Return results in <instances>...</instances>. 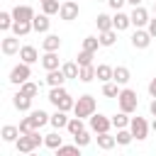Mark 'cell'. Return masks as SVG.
Masks as SVG:
<instances>
[{"label":"cell","instance_id":"cell-46","mask_svg":"<svg viewBox=\"0 0 156 156\" xmlns=\"http://www.w3.org/2000/svg\"><path fill=\"white\" fill-rule=\"evenodd\" d=\"M149 95H151V98H156V76L149 80Z\"/></svg>","mask_w":156,"mask_h":156},{"label":"cell","instance_id":"cell-19","mask_svg":"<svg viewBox=\"0 0 156 156\" xmlns=\"http://www.w3.org/2000/svg\"><path fill=\"white\" fill-rule=\"evenodd\" d=\"M41 49H44V51H58V49H61V37L46 32V37L41 39Z\"/></svg>","mask_w":156,"mask_h":156},{"label":"cell","instance_id":"cell-47","mask_svg":"<svg viewBox=\"0 0 156 156\" xmlns=\"http://www.w3.org/2000/svg\"><path fill=\"white\" fill-rule=\"evenodd\" d=\"M149 112H151V117H156V98H151V102H149Z\"/></svg>","mask_w":156,"mask_h":156},{"label":"cell","instance_id":"cell-4","mask_svg":"<svg viewBox=\"0 0 156 156\" xmlns=\"http://www.w3.org/2000/svg\"><path fill=\"white\" fill-rule=\"evenodd\" d=\"M32 78V63H24V61H20L17 66H12V71H10V83L12 85H22L24 80H29Z\"/></svg>","mask_w":156,"mask_h":156},{"label":"cell","instance_id":"cell-52","mask_svg":"<svg viewBox=\"0 0 156 156\" xmlns=\"http://www.w3.org/2000/svg\"><path fill=\"white\" fill-rule=\"evenodd\" d=\"M39 2H46V0H39Z\"/></svg>","mask_w":156,"mask_h":156},{"label":"cell","instance_id":"cell-39","mask_svg":"<svg viewBox=\"0 0 156 156\" xmlns=\"http://www.w3.org/2000/svg\"><path fill=\"white\" fill-rule=\"evenodd\" d=\"M58 10H61V2H58V0H46V2H41V12H46L49 17H51V15H58Z\"/></svg>","mask_w":156,"mask_h":156},{"label":"cell","instance_id":"cell-21","mask_svg":"<svg viewBox=\"0 0 156 156\" xmlns=\"http://www.w3.org/2000/svg\"><path fill=\"white\" fill-rule=\"evenodd\" d=\"M58 132H61V129H54V132L44 134V146H46V149H54V151H56V149L63 144V136H61Z\"/></svg>","mask_w":156,"mask_h":156},{"label":"cell","instance_id":"cell-32","mask_svg":"<svg viewBox=\"0 0 156 156\" xmlns=\"http://www.w3.org/2000/svg\"><path fill=\"white\" fill-rule=\"evenodd\" d=\"M115 139H117L119 146H129V144L134 141V134H132L129 127H124V129H117V136H115Z\"/></svg>","mask_w":156,"mask_h":156},{"label":"cell","instance_id":"cell-12","mask_svg":"<svg viewBox=\"0 0 156 156\" xmlns=\"http://www.w3.org/2000/svg\"><path fill=\"white\" fill-rule=\"evenodd\" d=\"M112 27H115L117 32H124V29L132 27V17H129L127 12H122V10H115V15H112Z\"/></svg>","mask_w":156,"mask_h":156},{"label":"cell","instance_id":"cell-8","mask_svg":"<svg viewBox=\"0 0 156 156\" xmlns=\"http://www.w3.org/2000/svg\"><path fill=\"white\" fill-rule=\"evenodd\" d=\"M151 39H154V37L149 34V29H146V27H136V32L132 34V39H129V41H132V46H134V49H149Z\"/></svg>","mask_w":156,"mask_h":156},{"label":"cell","instance_id":"cell-29","mask_svg":"<svg viewBox=\"0 0 156 156\" xmlns=\"http://www.w3.org/2000/svg\"><path fill=\"white\" fill-rule=\"evenodd\" d=\"M95 24H98V32H107V29H115V27H112V17H110L107 12H100V15L95 17Z\"/></svg>","mask_w":156,"mask_h":156},{"label":"cell","instance_id":"cell-36","mask_svg":"<svg viewBox=\"0 0 156 156\" xmlns=\"http://www.w3.org/2000/svg\"><path fill=\"white\" fill-rule=\"evenodd\" d=\"M39 88H41V83H32V80H24V83L20 85V90H22L24 95H29V98H37V95H39Z\"/></svg>","mask_w":156,"mask_h":156},{"label":"cell","instance_id":"cell-23","mask_svg":"<svg viewBox=\"0 0 156 156\" xmlns=\"http://www.w3.org/2000/svg\"><path fill=\"white\" fill-rule=\"evenodd\" d=\"M41 66H44L46 71L61 68V66H58V54H56V51H44V56H41Z\"/></svg>","mask_w":156,"mask_h":156},{"label":"cell","instance_id":"cell-37","mask_svg":"<svg viewBox=\"0 0 156 156\" xmlns=\"http://www.w3.org/2000/svg\"><path fill=\"white\" fill-rule=\"evenodd\" d=\"M29 115H32V119L37 122V127L41 129L44 124H49V119H51V115H46L44 110H29Z\"/></svg>","mask_w":156,"mask_h":156},{"label":"cell","instance_id":"cell-38","mask_svg":"<svg viewBox=\"0 0 156 156\" xmlns=\"http://www.w3.org/2000/svg\"><path fill=\"white\" fill-rule=\"evenodd\" d=\"M17 127H20V132H22V134H29V132L39 129V127H37V122L32 119V115H27L24 119H20V124H17Z\"/></svg>","mask_w":156,"mask_h":156},{"label":"cell","instance_id":"cell-33","mask_svg":"<svg viewBox=\"0 0 156 156\" xmlns=\"http://www.w3.org/2000/svg\"><path fill=\"white\" fill-rule=\"evenodd\" d=\"M78 80H80V83H90V80H95V63H90V66H80Z\"/></svg>","mask_w":156,"mask_h":156},{"label":"cell","instance_id":"cell-7","mask_svg":"<svg viewBox=\"0 0 156 156\" xmlns=\"http://www.w3.org/2000/svg\"><path fill=\"white\" fill-rule=\"evenodd\" d=\"M78 12H80L78 0H63V2H61V10H58V17H61L63 22H73V20L78 17Z\"/></svg>","mask_w":156,"mask_h":156},{"label":"cell","instance_id":"cell-24","mask_svg":"<svg viewBox=\"0 0 156 156\" xmlns=\"http://www.w3.org/2000/svg\"><path fill=\"white\" fill-rule=\"evenodd\" d=\"M129 78H132V73H129V68H127V66H115V73H112V80H115V83L127 85V83H129Z\"/></svg>","mask_w":156,"mask_h":156},{"label":"cell","instance_id":"cell-51","mask_svg":"<svg viewBox=\"0 0 156 156\" xmlns=\"http://www.w3.org/2000/svg\"><path fill=\"white\" fill-rule=\"evenodd\" d=\"M98 2H107V0H98Z\"/></svg>","mask_w":156,"mask_h":156},{"label":"cell","instance_id":"cell-34","mask_svg":"<svg viewBox=\"0 0 156 156\" xmlns=\"http://www.w3.org/2000/svg\"><path fill=\"white\" fill-rule=\"evenodd\" d=\"M119 90H122V85H119V83H115V80L102 83V95H105V98H117V95H119Z\"/></svg>","mask_w":156,"mask_h":156},{"label":"cell","instance_id":"cell-40","mask_svg":"<svg viewBox=\"0 0 156 156\" xmlns=\"http://www.w3.org/2000/svg\"><path fill=\"white\" fill-rule=\"evenodd\" d=\"M12 24H15V17H12V12L2 10V12H0V29H2V32H7V29H12Z\"/></svg>","mask_w":156,"mask_h":156},{"label":"cell","instance_id":"cell-49","mask_svg":"<svg viewBox=\"0 0 156 156\" xmlns=\"http://www.w3.org/2000/svg\"><path fill=\"white\" fill-rule=\"evenodd\" d=\"M151 129H154V132H156V117H154V119H151Z\"/></svg>","mask_w":156,"mask_h":156},{"label":"cell","instance_id":"cell-17","mask_svg":"<svg viewBox=\"0 0 156 156\" xmlns=\"http://www.w3.org/2000/svg\"><path fill=\"white\" fill-rule=\"evenodd\" d=\"M112 73H115V66H110V63H98V66H95V78H98L100 83L112 80Z\"/></svg>","mask_w":156,"mask_h":156},{"label":"cell","instance_id":"cell-15","mask_svg":"<svg viewBox=\"0 0 156 156\" xmlns=\"http://www.w3.org/2000/svg\"><path fill=\"white\" fill-rule=\"evenodd\" d=\"M32 27H34V32H37V34H46V32H49V27H51V20H49V15H46V12H41V15H34V20H32Z\"/></svg>","mask_w":156,"mask_h":156},{"label":"cell","instance_id":"cell-14","mask_svg":"<svg viewBox=\"0 0 156 156\" xmlns=\"http://www.w3.org/2000/svg\"><path fill=\"white\" fill-rule=\"evenodd\" d=\"M68 78H66V73H63V68H54V71H46V85L49 88H56V85H63Z\"/></svg>","mask_w":156,"mask_h":156},{"label":"cell","instance_id":"cell-42","mask_svg":"<svg viewBox=\"0 0 156 156\" xmlns=\"http://www.w3.org/2000/svg\"><path fill=\"white\" fill-rule=\"evenodd\" d=\"M73 141H76L78 146H83V149H85V146H88V144L93 141V134H90L88 129H83V132H78V134L73 136Z\"/></svg>","mask_w":156,"mask_h":156},{"label":"cell","instance_id":"cell-48","mask_svg":"<svg viewBox=\"0 0 156 156\" xmlns=\"http://www.w3.org/2000/svg\"><path fill=\"white\" fill-rule=\"evenodd\" d=\"M144 0H127V5H132V7H136V5H141Z\"/></svg>","mask_w":156,"mask_h":156},{"label":"cell","instance_id":"cell-2","mask_svg":"<svg viewBox=\"0 0 156 156\" xmlns=\"http://www.w3.org/2000/svg\"><path fill=\"white\" fill-rule=\"evenodd\" d=\"M117 105H119V110L122 112H136V107H139V98H136V90H132V88H127V85H122V90H119V95H117Z\"/></svg>","mask_w":156,"mask_h":156},{"label":"cell","instance_id":"cell-28","mask_svg":"<svg viewBox=\"0 0 156 156\" xmlns=\"http://www.w3.org/2000/svg\"><path fill=\"white\" fill-rule=\"evenodd\" d=\"M129 122H132V117H129V112H117V115H112V127L115 129H124V127H129Z\"/></svg>","mask_w":156,"mask_h":156},{"label":"cell","instance_id":"cell-44","mask_svg":"<svg viewBox=\"0 0 156 156\" xmlns=\"http://www.w3.org/2000/svg\"><path fill=\"white\" fill-rule=\"evenodd\" d=\"M146 29H149V34H151V37L156 39V15H154V17L149 20V24H146Z\"/></svg>","mask_w":156,"mask_h":156},{"label":"cell","instance_id":"cell-5","mask_svg":"<svg viewBox=\"0 0 156 156\" xmlns=\"http://www.w3.org/2000/svg\"><path fill=\"white\" fill-rule=\"evenodd\" d=\"M88 127H90V132H93V134L110 132V129H112V117L95 112V115H90V117H88Z\"/></svg>","mask_w":156,"mask_h":156},{"label":"cell","instance_id":"cell-18","mask_svg":"<svg viewBox=\"0 0 156 156\" xmlns=\"http://www.w3.org/2000/svg\"><path fill=\"white\" fill-rule=\"evenodd\" d=\"M68 112H63V110H58L56 107V112L51 115V119H49V124L54 127V129H66V124H68Z\"/></svg>","mask_w":156,"mask_h":156},{"label":"cell","instance_id":"cell-30","mask_svg":"<svg viewBox=\"0 0 156 156\" xmlns=\"http://www.w3.org/2000/svg\"><path fill=\"white\" fill-rule=\"evenodd\" d=\"M29 32H34L32 22H20V20H15V24H12V34H17V37H27Z\"/></svg>","mask_w":156,"mask_h":156},{"label":"cell","instance_id":"cell-35","mask_svg":"<svg viewBox=\"0 0 156 156\" xmlns=\"http://www.w3.org/2000/svg\"><path fill=\"white\" fill-rule=\"evenodd\" d=\"M61 68H63L66 78H76V80H78V73H80V66H78V61H66Z\"/></svg>","mask_w":156,"mask_h":156},{"label":"cell","instance_id":"cell-25","mask_svg":"<svg viewBox=\"0 0 156 156\" xmlns=\"http://www.w3.org/2000/svg\"><path fill=\"white\" fill-rule=\"evenodd\" d=\"M66 95H71V93H68L63 85H56V88H51V90H49V102H51L54 107H58V102H61Z\"/></svg>","mask_w":156,"mask_h":156},{"label":"cell","instance_id":"cell-1","mask_svg":"<svg viewBox=\"0 0 156 156\" xmlns=\"http://www.w3.org/2000/svg\"><path fill=\"white\" fill-rule=\"evenodd\" d=\"M39 146H44V136L39 134V129H34V132H29V134H20V139L15 141L17 154H32V151H37Z\"/></svg>","mask_w":156,"mask_h":156},{"label":"cell","instance_id":"cell-9","mask_svg":"<svg viewBox=\"0 0 156 156\" xmlns=\"http://www.w3.org/2000/svg\"><path fill=\"white\" fill-rule=\"evenodd\" d=\"M129 17H132V27H146L149 24V10L144 7V5H136V7H132V12H129Z\"/></svg>","mask_w":156,"mask_h":156},{"label":"cell","instance_id":"cell-45","mask_svg":"<svg viewBox=\"0 0 156 156\" xmlns=\"http://www.w3.org/2000/svg\"><path fill=\"white\" fill-rule=\"evenodd\" d=\"M107 5H110L112 10H122V7L127 5V0H107Z\"/></svg>","mask_w":156,"mask_h":156},{"label":"cell","instance_id":"cell-20","mask_svg":"<svg viewBox=\"0 0 156 156\" xmlns=\"http://www.w3.org/2000/svg\"><path fill=\"white\" fill-rule=\"evenodd\" d=\"M20 127H15V124H5L2 127V132H0V136H2V141H7V144H15L17 139H20Z\"/></svg>","mask_w":156,"mask_h":156},{"label":"cell","instance_id":"cell-10","mask_svg":"<svg viewBox=\"0 0 156 156\" xmlns=\"http://www.w3.org/2000/svg\"><path fill=\"white\" fill-rule=\"evenodd\" d=\"M0 49H2V54L5 56H15V54H20V37L17 34H7L2 41H0Z\"/></svg>","mask_w":156,"mask_h":156},{"label":"cell","instance_id":"cell-11","mask_svg":"<svg viewBox=\"0 0 156 156\" xmlns=\"http://www.w3.org/2000/svg\"><path fill=\"white\" fill-rule=\"evenodd\" d=\"M10 12H12V17H15V20H20V22H32V20H34V15H37L32 5H15Z\"/></svg>","mask_w":156,"mask_h":156},{"label":"cell","instance_id":"cell-41","mask_svg":"<svg viewBox=\"0 0 156 156\" xmlns=\"http://www.w3.org/2000/svg\"><path fill=\"white\" fill-rule=\"evenodd\" d=\"M93 56H95V51L80 49V51H78V56H76V61H78V66H90V63H93Z\"/></svg>","mask_w":156,"mask_h":156},{"label":"cell","instance_id":"cell-22","mask_svg":"<svg viewBox=\"0 0 156 156\" xmlns=\"http://www.w3.org/2000/svg\"><path fill=\"white\" fill-rule=\"evenodd\" d=\"M95 141H98V146H100L102 151H110V149L117 144V139H115L110 132H100V134H95Z\"/></svg>","mask_w":156,"mask_h":156},{"label":"cell","instance_id":"cell-6","mask_svg":"<svg viewBox=\"0 0 156 156\" xmlns=\"http://www.w3.org/2000/svg\"><path fill=\"white\" fill-rule=\"evenodd\" d=\"M129 129H132V134H134V139H136V141H144V139L149 136V129H151V124H149L144 117H132V122H129Z\"/></svg>","mask_w":156,"mask_h":156},{"label":"cell","instance_id":"cell-27","mask_svg":"<svg viewBox=\"0 0 156 156\" xmlns=\"http://www.w3.org/2000/svg\"><path fill=\"white\" fill-rule=\"evenodd\" d=\"M80 151H83V146H78L76 141H73V144H61V146L56 149L58 156H80Z\"/></svg>","mask_w":156,"mask_h":156},{"label":"cell","instance_id":"cell-3","mask_svg":"<svg viewBox=\"0 0 156 156\" xmlns=\"http://www.w3.org/2000/svg\"><path fill=\"white\" fill-rule=\"evenodd\" d=\"M95 110H98V102H95V98L93 95H80L78 100H76V105H73V115L76 117H83V119H88L90 115H95Z\"/></svg>","mask_w":156,"mask_h":156},{"label":"cell","instance_id":"cell-13","mask_svg":"<svg viewBox=\"0 0 156 156\" xmlns=\"http://www.w3.org/2000/svg\"><path fill=\"white\" fill-rule=\"evenodd\" d=\"M32 100H34V98L24 95L22 90H17V93L12 95V105H15V110H20V112H29V110H32Z\"/></svg>","mask_w":156,"mask_h":156},{"label":"cell","instance_id":"cell-43","mask_svg":"<svg viewBox=\"0 0 156 156\" xmlns=\"http://www.w3.org/2000/svg\"><path fill=\"white\" fill-rule=\"evenodd\" d=\"M83 49L98 51V49H100V39H98V37H85V39H83Z\"/></svg>","mask_w":156,"mask_h":156},{"label":"cell","instance_id":"cell-50","mask_svg":"<svg viewBox=\"0 0 156 156\" xmlns=\"http://www.w3.org/2000/svg\"><path fill=\"white\" fill-rule=\"evenodd\" d=\"M154 15H156V2H154Z\"/></svg>","mask_w":156,"mask_h":156},{"label":"cell","instance_id":"cell-26","mask_svg":"<svg viewBox=\"0 0 156 156\" xmlns=\"http://www.w3.org/2000/svg\"><path fill=\"white\" fill-rule=\"evenodd\" d=\"M83 129H85V119H83V117H76V115H73V117L68 119V124H66V132H68L71 136H76V134L83 132Z\"/></svg>","mask_w":156,"mask_h":156},{"label":"cell","instance_id":"cell-31","mask_svg":"<svg viewBox=\"0 0 156 156\" xmlns=\"http://www.w3.org/2000/svg\"><path fill=\"white\" fill-rule=\"evenodd\" d=\"M98 39H100V46H115V41H117V29L100 32V34H98Z\"/></svg>","mask_w":156,"mask_h":156},{"label":"cell","instance_id":"cell-16","mask_svg":"<svg viewBox=\"0 0 156 156\" xmlns=\"http://www.w3.org/2000/svg\"><path fill=\"white\" fill-rule=\"evenodd\" d=\"M20 61H24V63H37V61H39V51H37V46L24 44V46L20 49Z\"/></svg>","mask_w":156,"mask_h":156}]
</instances>
